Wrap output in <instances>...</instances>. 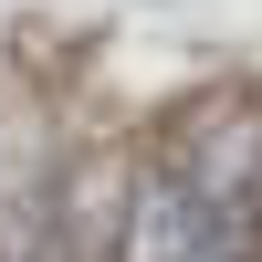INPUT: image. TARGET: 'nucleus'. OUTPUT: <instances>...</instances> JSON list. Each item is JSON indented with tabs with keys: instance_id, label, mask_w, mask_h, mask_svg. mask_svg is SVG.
Segmentation results:
<instances>
[{
	"instance_id": "f257e3e1",
	"label": "nucleus",
	"mask_w": 262,
	"mask_h": 262,
	"mask_svg": "<svg viewBox=\"0 0 262 262\" xmlns=\"http://www.w3.org/2000/svg\"><path fill=\"white\" fill-rule=\"evenodd\" d=\"M179 179L200 189L221 221L262 231V105H210L179 147Z\"/></svg>"
},
{
	"instance_id": "f03ea898",
	"label": "nucleus",
	"mask_w": 262,
	"mask_h": 262,
	"mask_svg": "<svg viewBox=\"0 0 262 262\" xmlns=\"http://www.w3.org/2000/svg\"><path fill=\"white\" fill-rule=\"evenodd\" d=\"M210 231H221V210L179 179V158H147L126 189V221H116V262H200Z\"/></svg>"
},
{
	"instance_id": "7ed1b4c3",
	"label": "nucleus",
	"mask_w": 262,
	"mask_h": 262,
	"mask_svg": "<svg viewBox=\"0 0 262 262\" xmlns=\"http://www.w3.org/2000/svg\"><path fill=\"white\" fill-rule=\"evenodd\" d=\"M42 262H74V252H42Z\"/></svg>"
}]
</instances>
